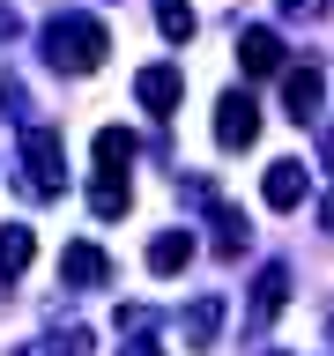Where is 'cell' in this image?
<instances>
[{
	"label": "cell",
	"mask_w": 334,
	"mask_h": 356,
	"mask_svg": "<svg viewBox=\"0 0 334 356\" xmlns=\"http://www.w3.org/2000/svg\"><path fill=\"white\" fill-rule=\"evenodd\" d=\"M60 282L67 289H104L111 282V260L97 252V245H67V252H60Z\"/></svg>",
	"instance_id": "obj_6"
},
{
	"label": "cell",
	"mask_w": 334,
	"mask_h": 356,
	"mask_svg": "<svg viewBox=\"0 0 334 356\" xmlns=\"http://www.w3.org/2000/svg\"><path fill=\"white\" fill-rule=\"evenodd\" d=\"M134 149H141V141H134L127 127H104V134H97V171H104V178H127Z\"/></svg>",
	"instance_id": "obj_13"
},
{
	"label": "cell",
	"mask_w": 334,
	"mask_h": 356,
	"mask_svg": "<svg viewBox=\"0 0 334 356\" xmlns=\"http://www.w3.org/2000/svg\"><path fill=\"white\" fill-rule=\"evenodd\" d=\"M319 230H334V193H327V200H319Z\"/></svg>",
	"instance_id": "obj_21"
},
{
	"label": "cell",
	"mask_w": 334,
	"mask_h": 356,
	"mask_svg": "<svg viewBox=\"0 0 334 356\" xmlns=\"http://www.w3.org/2000/svg\"><path fill=\"white\" fill-rule=\"evenodd\" d=\"M216 327H223V297H193V305H186V319H178V341H186V349H208V341H216Z\"/></svg>",
	"instance_id": "obj_9"
},
{
	"label": "cell",
	"mask_w": 334,
	"mask_h": 356,
	"mask_svg": "<svg viewBox=\"0 0 334 356\" xmlns=\"http://www.w3.org/2000/svg\"><path fill=\"white\" fill-rule=\"evenodd\" d=\"M22 186L38 200H52L67 186V149H60V127H22Z\"/></svg>",
	"instance_id": "obj_2"
},
{
	"label": "cell",
	"mask_w": 334,
	"mask_h": 356,
	"mask_svg": "<svg viewBox=\"0 0 334 356\" xmlns=\"http://www.w3.org/2000/svg\"><path fill=\"white\" fill-rule=\"evenodd\" d=\"M327 8H334V0H283V15H289V22H297V15L312 22V15H327Z\"/></svg>",
	"instance_id": "obj_19"
},
{
	"label": "cell",
	"mask_w": 334,
	"mask_h": 356,
	"mask_svg": "<svg viewBox=\"0 0 334 356\" xmlns=\"http://www.w3.org/2000/svg\"><path fill=\"white\" fill-rule=\"evenodd\" d=\"M238 67H245V74H275V67H283V38H275L267 22L238 30Z\"/></svg>",
	"instance_id": "obj_7"
},
{
	"label": "cell",
	"mask_w": 334,
	"mask_h": 356,
	"mask_svg": "<svg viewBox=\"0 0 334 356\" xmlns=\"http://www.w3.org/2000/svg\"><path fill=\"white\" fill-rule=\"evenodd\" d=\"M0 119H22V82L15 74H0Z\"/></svg>",
	"instance_id": "obj_17"
},
{
	"label": "cell",
	"mask_w": 334,
	"mask_h": 356,
	"mask_svg": "<svg viewBox=\"0 0 334 356\" xmlns=\"http://www.w3.org/2000/svg\"><path fill=\"white\" fill-rule=\"evenodd\" d=\"M89 208H97V216H127V208H134V193H127V178H97V186H89Z\"/></svg>",
	"instance_id": "obj_16"
},
{
	"label": "cell",
	"mask_w": 334,
	"mask_h": 356,
	"mask_svg": "<svg viewBox=\"0 0 334 356\" xmlns=\"http://www.w3.org/2000/svg\"><path fill=\"white\" fill-rule=\"evenodd\" d=\"M119 356H164V349H156L149 334H134V341H127V349H119Z\"/></svg>",
	"instance_id": "obj_20"
},
{
	"label": "cell",
	"mask_w": 334,
	"mask_h": 356,
	"mask_svg": "<svg viewBox=\"0 0 334 356\" xmlns=\"http://www.w3.org/2000/svg\"><path fill=\"white\" fill-rule=\"evenodd\" d=\"M216 141H223V149H253V141H260V104H253L245 89H223V104H216Z\"/></svg>",
	"instance_id": "obj_3"
},
{
	"label": "cell",
	"mask_w": 334,
	"mask_h": 356,
	"mask_svg": "<svg viewBox=\"0 0 334 356\" xmlns=\"http://www.w3.org/2000/svg\"><path fill=\"white\" fill-rule=\"evenodd\" d=\"M156 30H164L171 44H186L193 38V0H156Z\"/></svg>",
	"instance_id": "obj_15"
},
{
	"label": "cell",
	"mask_w": 334,
	"mask_h": 356,
	"mask_svg": "<svg viewBox=\"0 0 334 356\" xmlns=\"http://www.w3.org/2000/svg\"><path fill=\"white\" fill-rule=\"evenodd\" d=\"M245 245H253V222H245V208H223V200H216V252H223V260H238Z\"/></svg>",
	"instance_id": "obj_14"
},
{
	"label": "cell",
	"mask_w": 334,
	"mask_h": 356,
	"mask_svg": "<svg viewBox=\"0 0 334 356\" xmlns=\"http://www.w3.org/2000/svg\"><path fill=\"white\" fill-rule=\"evenodd\" d=\"M283 305H289V267L275 260V267H260V282H253V327H267Z\"/></svg>",
	"instance_id": "obj_11"
},
{
	"label": "cell",
	"mask_w": 334,
	"mask_h": 356,
	"mask_svg": "<svg viewBox=\"0 0 334 356\" xmlns=\"http://www.w3.org/2000/svg\"><path fill=\"white\" fill-rule=\"evenodd\" d=\"M319 163H327V171H334V127H327V141H319Z\"/></svg>",
	"instance_id": "obj_22"
},
{
	"label": "cell",
	"mask_w": 334,
	"mask_h": 356,
	"mask_svg": "<svg viewBox=\"0 0 334 356\" xmlns=\"http://www.w3.org/2000/svg\"><path fill=\"white\" fill-rule=\"evenodd\" d=\"M30 260H38V230L30 222H0V282H15Z\"/></svg>",
	"instance_id": "obj_8"
},
{
	"label": "cell",
	"mask_w": 334,
	"mask_h": 356,
	"mask_svg": "<svg viewBox=\"0 0 334 356\" xmlns=\"http://www.w3.org/2000/svg\"><path fill=\"white\" fill-rule=\"evenodd\" d=\"M104 52H111V38H104L97 15H52L45 22V60L60 67V74H97Z\"/></svg>",
	"instance_id": "obj_1"
},
{
	"label": "cell",
	"mask_w": 334,
	"mask_h": 356,
	"mask_svg": "<svg viewBox=\"0 0 334 356\" xmlns=\"http://www.w3.org/2000/svg\"><path fill=\"white\" fill-rule=\"evenodd\" d=\"M319 97H327V82H319V67H289L283 74V111L305 127V119H319Z\"/></svg>",
	"instance_id": "obj_5"
},
{
	"label": "cell",
	"mask_w": 334,
	"mask_h": 356,
	"mask_svg": "<svg viewBox=\"0 0 334 356\" xmlns=\"http://www.w3.org/2000/svg\"><path fill=\"white\" fill-rule=\"evenodd\" d=\"M186 260H193V230H156V245H149V275H178Z\"/></svg>",
	"instance_id": "obj_12"
},
{
	"label": "cell",
	"mask_w": 334,
	"mask_h": 356,
	"mask_svg": "<svg viewBox=\"0 0 334 356\" xmlns=\"http://www.w3.org/2000/svg\"><path fill=\"white\" fill-rule=\"evenodd\" d=\"M52 356H89V327H67L60 341H52Z\"/></svg>",
	"instance_id": "obj_18"
},
{
	"label": "cell",
	"mask_w": 334,
	"mask_h": 356,
	"mask_svg": "<svg viewBox=\"0 0 334 356\" xmlns=\"http://www.w3.org/2000/svg\"><path fill=\"white\" fill-rule=\"evenodd\" d=\"M305 193H312V171L297 163V156H283V163H267V178H260V200L267 208H305Z\"/></svg>",
	"instance_id": "obj_4"
},
{
	"label": "cell",
	"mask_w": 334,
	"mask_h": 356,
	"mask_svg": "<svg viewBox=\"0 0 334 356\" xmlns=\"http://www.w3.org/2000/svg\"><path fill=\"white\" fill-rule=\"evenodd\" d=\"M275 356H283V349H275Z\"/></svg>",
	"instance_id": "obj_23"
},
{
	"label": "cell",
	"mask_w": 334,
	"mask_h": 356,
	"mask_svg": "<svg viewBox=\"0 0 334 356\" xmlns=\"http://www.w3.org/2000/svg\"><path fill=\"white\" fill-rule=\"evenodd\" d=\"M178 67H141V74H134V97H141V104L149 111H178Z\"/></svg>",
	"instance_id": "obj_10"
}]
</instances>
